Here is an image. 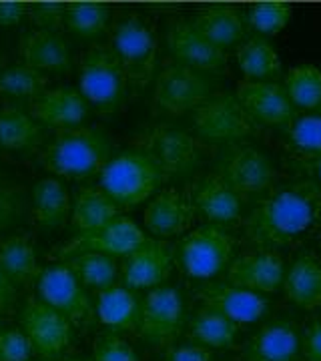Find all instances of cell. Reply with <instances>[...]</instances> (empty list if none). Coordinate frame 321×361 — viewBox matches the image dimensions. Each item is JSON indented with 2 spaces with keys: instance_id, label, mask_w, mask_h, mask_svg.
I'll list each match as a JSON object with an SVG mask.
<instances>
[{
  "instance_id": "cell-25",
  "label": "cell",
  "mask_w": 321,
  "mask_h": 361,
  "mask_svg": "<svg viewBox=\"0 0 321 361\" xmlns=\"http://www.w3.org/2000/svg\"><path fill=\"white\" fill-rule=\"evenodd\" d=\"M283 293L289 303L305 311L321 310V257L301 251L285 271Z\"/></svg>"
},
{
  "instance_id": "cell-44",
  "label": "cell",
  "mask_w": 321,
  "mask_h": 361,
  "mask_svg": "<svg viewBox=\"0 0 321 361\" xmlns=\"http://www.w3.org/2000/svg\"><path fill=\"white\" fill-rule=\"evenodd\" d=\"M303 361H321V315L313 317L301 334Z\"/></svg>"
},
{
  "instance_id": "cell-45",
  "label": "cell",
  "mask_w": 321,
  "mask_h": 361,
  "mask_svg": "<svg viewBox=\"0 0 321 361\" xmlns=\"http://www.w3.org/2000/svg\"><path fill=\"white\" fill-rule=\"evenodd\" d=\"M163 361H213L211 349L201 345H169L163 353Z\"/></svg>"
},
{
  "instance_id": "cell-33",
  "label": "cell",
  "mask_w": 321,
  "mask_h": 361,
  "mask_svg": "<svg viewBox=\"0 0 321 361\" xmlns=\"http://www.w3.org/2000/svg\"><path fill=\"white\" fill-rule=\"evenodd\" d=\"M245 80H273L281 75V59L269 40L253 37L241 42L235 51Z\"/></svg>"
},
{
  "instance_id": "cell-23",
  "label": "cell",
  "mask_w": 321,
  "mask_h": 361,
  "mask_svg": "<svg viewBox=\"0 0 321 361\" xmlns=\"http://www.w3.org/2000/svg\"><path fill=\"white\" fill-rule=\"evenodd\" d=\"M90 104L80 94V90L73 87H56L47 89L39 99L30 103V115L52 129H73L80 127L89 116Z\"/></svg>"
},
{
  "instance_id": "cell-12",
  "label": "cell",
  "mask_w": 321,
  "mask_h": 361,
  "mask_svg": "<svg viewBox=\"0 0 321 361\" xmlns=\"http://www.w3.org/2000/svg\"><path fill=\"white\" fill-rule=\"evenodd\" d=\"M20 325L30 339L35 353L47 361L56 360L68 348L73 337L71 322L40 299L26 301L20 311Z\"/></svg>"
},
{
  "instance_id": "cell-11",
  "label": "cell",
  "mask_w": 321,
  "mask_h": 361,
  "mask_svg": "<svg viewBox=\"0 0 321 361\" xmlns=\"http://www.w3.org/2000/svg\"><path fill=\"white\" fill-rule=\"evenodd\" d=\"M187 307L179 287L161 285L143 297L139 336L155 348H169L185 329Z\"/></svg>"
},
{
  "instance_id": "cell-42",
  "label": "cell",
  "mask_w": 321,
  "mask_h": 361,
  "mask_svg": "<svg viewBox=\"0 0 321 361\" xmlns=\"http://www.w3.org/2000/svg\"><path fill=\"white\" fill-rule=\"evenodd\" d=\"M35 349L23 329H0V361H28Z\"/></svg>"
},
{
  "instance_id": "cell-5",
  "label": "cell",
  "mask_w": 321,
  "mask_h": 361,
  "mask_svg": "<svg viewBox=\"0 0 321 361\" xmlns=\"http://www.w3.org/2000/svg\"><path fill=\"white\" fill-rule=\"evenodd\" d=\"M78 87L87 103L101 115L113 116L125 106L128 80L111 47H92L83 52Z\"/></svg>"
},
{
  "instance_id": "cell-46",
  "label": "cell",
  "mask_w": 321,
  "mask_h": 361,
  "mask_svg": "<svg viewBox=\"0 0 321 361\" xmlns=\"http://www.w3.org/2000/svg\"><path fill=\"white\" fill-rule=\"evenodd\" d=\"M30 4L26 2H0V28L18 26L28 16Z\"/></svg>"
},
{
  "instance_id": "cell-37",
  "label": "cell",
  "mask_w": 321,
  "mask_h": 361,
  "mask_svg": "<svg viewBox=\"0 0 321 361\" xmlns=\"http://www.w3.org/2000/svg\"><path fill=\"white\" fill-rule=\"evenodd\" d=\"M283 87L297 111H320L321 109V68L313 65H297L287 75Z\"/></svg>"
},
{
  "instance_id": "cell-48",
  "label": "cell",
  "mask_w": 321,
  "mask_h": 361,
  "mask_svg": "<svg viewBox=\"0 0 321 361\" xmlns=\"http://www.w3.org/2000/svg\"><path fill=\"white\" fill-rule=\"evenodd\" d=\"M299 169L303 173H308V179H313L315 183L321 185V159H315V161H305V163H297Z\"/></svg>"
},
{
  "instance_id": "cell-31",
  "label": "cell",
  "mask_w": 321,
  "mask_h": 361,
  "mask_svg": "<svg viewBox=\"0 0 321 361\" xmlns=\"http://www.w3.org/2000/svg\"><path fill=\"white\" fill-rule=\"evenodd\" d=\"M42 141L40 123L20 106L0 109V147L18 153H32Z\"/></svg>"
},
{
  "instance_id": "cell-14",
  "label": "cell",
  "mask_w": 321,
  "mask_h": 361,
  "mask_svg": "<svg viewBox=\"0 0 321 361\" xmlns=\"http://www.w3.org/2000/svg\"><path fill=\"white\" fill-rule=\"evenodd\" d=\"M235 94L255 125L287 129L299 115L285 87L275 80H241Z\"/></svg>"
},
{
  "instance_id": "cell-9",
  "label": "cell",
  "mask_w": 321,
  "mask_h": 361,
  "mask_svg": "<svg viewBox=\"0 0 321 361\" xmlns=\"http://www.w3.org/2000/svg\"><path fill=\"white\" fill-rule=\"evenodd\" d=\"M193 127L199 141L215 142L219 147L245 141L257 129L231 90H215L207 97L193 111Z\"/></svg>"
},
{
  "instance_id": "cell-50",
  "label": "cell",
  "mask_w": 321,
  "mask_h": 361,
  "mask_svg": "<svg viewBox=\"0 0 321 361\" xmlns=\"http://www.w3.org/2000/svg\"><path fill=\"white\" fill-rule=\"evenodd\" d=\"M2 63H4V61H2V52H0V75H2Z\"/></svg>"
},
{
  "instance_id": "cell-4",
  "label": "cell",
  "mask_w": 321,
  "mask_h": 361,
  "mask_svg": "<svg viewBox=\"0 0 321 361\" xmlns=\"http://www.w3.org/2000/svg\"><path fill=\"white\" fill-rule=\"evenodd\" d=\"M99 177L101 189L115 201L119 209L141 205L167 180L153 159L139 149H128L111 157Z\"/></svg>"
},
{
  "instance_id": "cell-1",
  "label": "cell",
  "mask_w": 321,
  "mask_h": 361,
  "mask_svg": "<svg viewBox=\"0 0 321 361\" xmlns=\"http://www.w3.org/2000/svg\"><path fill=\"white\" fill-rule=\"evenodd\" d=\"M245 239L253 249H296L321 237V185L297 179L261 195L243 221Z\"/></svg>"
},
{
  "instance_id": "cell-10",
  "label": "cell",
  "mask_w": 321,
  "mask_h": 361,
  "mask_svg": "<svg viewBox=\"0 0 321 361\" xmlns=\"http://www.w3.org/2000/svg\"><path fill=\"white\" fill-rule=\"evenodd\" d=\"M215 90L217 89L211 85L205 73L179 65L175 61L165 63L155 78V115L181 116L193 113Z\"/></svg>"
},
{
  "instance_id": "cell-41",
  "label": "cell",
  "mask_w": 321,
  "mask_h": 361,
  "mask_svg": "<svg viewBox=\"0 0 321 361\" xmlns=\"http://www.w3.org/2000/svg\"><path fill=\"white\" fill-rule=\"evenodd\" d=\"M25 209V195L23 189L11 183V180H0V233L6 231L16 219L23 215Z\"/></svg>"
},
{
  "instance_id": "cell-22",
  "label": "cell",
  "mask_w": 321,
  "mask_h": 361,
  "mask_svg": "<svg viewBox=\"0 0 321 361\" xmlns=\"http://www.w3.org/2000/svg\"><path fill=\"white\" fill-rule=\"evenodd\" d=\"M245 361H299L301 331L293 319L277 317L261 325L243 349Z\"/></svg>"
},
{
  "instance_id": "cell-8",
  "label": "cell",
  "mask_w": 321,
  "mask_h": 361,
  "mask_svg": "<svg viewBox=\"0 0 321 361\" xmlns=\"http://www.w3.org/2000/svg\"><path fill=\"white\" fill-rule=\"evenodd\" d=\"M235 247L237 239L225 227L205 223L181 239L175 261L191 279L209 281L227 271L235 259Z\"/></svg>"
},
{
  "instance_id": "cell-15",
  "label": "cell",
  "mask_w": 321,
  "mask_h": 361,
  "mask_svg": "<svg viewBox=\"0 0 321 361\" xmlns=\"http://www.w3.org/2000/svg\"><path fill=\"white\" fill-rule=\"evenodd\" d=\"M285 271V259L279 251L251 249L233 259L225 271V281L245 291L267 297L283 287Z\"/></svg>"
},
{
  "instance_id": "cell-7",
  "label": "cell",
  "mask_w": 321,
  "mask_h": 361,
  "mask_svg": "<svg viewBox=\"0 0 321 361\" xmlns=\"http://www.w3.org/2000/svg\"><path fill=\"white\" fill-rule=\"evenodd\" d=\"M135 147L149 155L163 171L165 179L195 173L203 159V145L189 130L159 123L143 129L135 137Z\"/></svg>"
},
{
  "instance_id": "cell-27",
  "label": "cell",
  "mask_w": 321,
  "mask_h": 361,
  "mask_svg": "<svg viewBox=\"0 0 321 361\" xmlns=\"http://www.w3.org/2000/svg\"><path fill=\"white\" fill-rule=\"evenodd\" d=\"M143 299L135 289L125 285H113L99 291L97 295V313L103 325L113 334L119 331H137L141 322Z\"/></svg>"
},
{
  "instance_id": "cell-19",
  "label": "cell",
  "mask_w": 321,
  "mask_h": 361,
  "mask_svg": "<svg viewBox=\"0 0 321 361\" xmlns=\"http://www.w3.org/2000/svg\"><path fill=\"white\" fill-rule=\"evenodd\" d=\"M197 217L219 227H229L241 219L243 199L233 191L217 173H209L191 183L187 189Z\"/></svg>"
},
{
  "instance_id": "cell-35",
  "label": "cell",
  "mask_w": 321,
  "mask_h": 361,
  "mask_svg": "<svg viewBox=\"0 0 321 361\" xmlns=\"http://www.w3.org/2000/svg\"><path fill=\"white\" fill-rule=\"evenodd\" d=\"M113 14L103 2H68L64 4V28L78 39H99L111 30Z\"/></svg>"
},
{
  "instance_id": "cell-24",
  "label": "cell",
  "mask_w": 321,
  "mask_h": 361,
  "mask_svg": "<svg viewBox=\"0 0 321 361\" xmlns=\"http://www.w3.org/2000/svg\"><path fill=\"white\" fill-rule=\"evenodd\" d=\"M18 52L23 63L40 73L49 75H66L73 68V54L71 44L66 42L61 32H49L32 28L23 35Z\"/></svg>"
},
{
  "instance_id": "cell-36",
  "label": "cell",
  "mask_w": 321,
  "mask_h": 361,
  "mask_svg": "<svg viewBox=\"0 0 321 361\" xmlns=\"http://www.w3.org/2000/svg\"><path fill=\"white\" fill-rule=\"evenodd\" d=\"M64 263L77 275L80 283L97 291L116 285V277L121 273L116 257L104 253H78L73 259H66Z\"/></svg>"
},
{
  "instance_id": "cell-16",
  "label": "cell",
  "mask_w": 321,
  "mask_h": 361,
  "mask_svg": "<svg viewBox=\"0 0 321 361\" xmlns=\"http://www.w3.org/2000/svg\"><path fill=\"white\" fill-rule=\"evenodd\" d=\"M37 289L40 301L63 313L68 322H85L92 315V305L85 285L78 281V277L66 263L42 267L37 279Z\"/></svg>"
},
{
  "instance_id": "cell-39",
  "label": "cell",
  "mask_w": 321,
  "mask_h": 361,
  "mask_svg": "<svg viewBox=\"0 0 321 361\" xmlns=\"http://www.w3.org/2000/svg\"><path fill=\"white\" fill-rule=\"evenodd\" d=\"M293 8L287 2H259L249 8L247 26H251L259 37L279 35L291 20Z\"/></svg>"
},
{
  "instance_id": "cell-43",
  "label": "cell",
  "mask_w": 321,
  "mask_h": 361,
  "mask_svg": "<svg viewBox=\"0 0 321 361\" xmlns=\"http://www.w3.org/2000/svg\"><path fill=\"white\" fill-rule=\"evenodd\" d=\"M28 18L39 30L61 32L64 28V4L61 2H40L30 4Z\"/></svg>"
},
{
  "instance_id": "cell-47",
  "label": "cell",
  "mask_w": 321,
  "mask_h": 361,
  "mask_svg": "<svg viewBox=\"0 0 321 361\" xmlns=\"http://www.w3.org/2000/svg\"><path fill=\"white\" fill-rule=\"evenodd\" d=\"M16 301V287L11 283V279L0 269V311L11 310Z\"/></svg>"
},
{
  "instance_id": "cell-29",
  "label": "cell",
  "mask_w": 321,
  "mask_h": 361,
  "mask_svg": "<svg viewBox=\"0 0 321 361\" xmlns=\"http://www.w3.org/2000/svg\"><path fill=\"white\" fill-rule=\"evenodd\" d=\"M71 213V195L56 177L40 179L32 189V219L40 231H56Z\"/></svg>"
},
{
  "instance_id": "cell-26",
  "label": "cell",
  "mask_w": 321,
  "mask_h": 361,
  "mask_svg": "<svg viewBox=\"0 0 321 361\" xmlns=\"http://www.w3.org/2000/svg\"><path fill=\"white\" fill-rule=\"evenodd\" d=\"M197 30L221 51L239 47L247 35V16L233 4H209L191 18Z\"/></svg>"
},
{
  "instance_id": "cell-34",
  "label": "cell",
  "mask_w": 321,
  "mask_h": 361,
  "mask_svg": "<svg viewBox=\"0 0 321 361\" xmlns=\"http://www.w3.org/2000/svg\"><path fill=\"white\" fill-rule=\"evenodd\" d=\"M285 130V147L297 163L321 159V109L297 115Z\"/></svg>"
},
{
  "instance_id": "cell-18",
  "label": "cell",
  "mask_w": 321,
  "mask_h": 361,
  "mask_svg": "<svg viewBox=\"0 0 321 361\" xmlns=\"http://www.w3.org/2000/svg\"><path fill=\"white\" fill-rule=\"evenodd\" d=\"M195 299L201 301L203 307L217 311L239 327L259 322L269 310L267 297L239 289L227 281H207L195 287Z\"/></svg>"
},
{
  "instance_id": "cell-6",
  "label": "cell",
  "mask_w": 321,
  "mask_h": 361,
  "mask_svg": "<svg viewBox=\"0 0 321 361\" xmlns=\"http://www.w3.org/2000/svg\"><path fill=\"white\" fill-rule=\"evenodd\" d=\"M215 173L241 199L261 197L275 187L277 169L271 157L247 141L219 147Z\"/></svg>"
},
{
  "instance_id": "cell-13",
  "label": "cell",
  "mask_w": 321,
  "mask_h": 361,
  "mask_svg": "<svg viewBox=\"0 0 321 361\" xmlns=\"http://www.w3.org/2000/svg\"><path fill=\"white\" fill-rule=\"evenodd\" d=\"M147 239L149 237L135 221L128 219L125 215H119L97 231L77 235L63 249L54 251V255L59 259H66L73 253L78 255V253L90 251V253H104L111 257H127L128 253H133L137 247H141Z\"/></svg>"
},
{
  "instance_id": "cell-38",
  "label": "cell",
  "mask_w": 321,
  "mask_h": 361,
  "mask_svg": "<svg viewBox=\"0 0 321 361\" xmlns=\"http://www.w3.org/2000/svg\"><path fill=\"white\" fill-rule=\"evenodd\" d=\"M49 75L28 65H14L0 75V94L13 99H39L47 90Z\"/></svg>"
},
{
  "instance_id": "cell-30",
  "label": "cell",
  "mask_w": 321,
  "mask_h": 361,
  "mask_svg": "<svg viewBox=\"0 0 321 361\" xmlns=\"http://www.w3.org/2000/svg\"><path fill=\"white\" fill-rule=\"evenodd\" d=\"M121 209L115 201L104 193L101 189V185H87L80 187L75 195V203H73V225L78 231V235L83 233H92L97 229L104 227L109 221H113L119 217Z\"/></svg>"
},
{
  "instance_id": "cell-21",
  "label": "cell",
  "mask_w": 321,
  "mask_h": 361,
  "mask_svg": "<svg viewBox=\"0 0 321 361\" xmlns=\"http://www.w3.org/2000/svg\"><path fill=\"white\" fill-rule=\"evenodd\" d=\"M197 219V211L193 207L191 197L187 191H181L175 187L161 189L149 201L145 209V227L153 233L155 237L167 239L187 233Z\"/></svg>"
},
{
  "instance_id": "cell-17",
  "label": "cell",
  "mask_w": 321,
  "mask_h": 361,
  "mask_svg": "<svg viewBox=\"0 0 321 361\" xmlns=\"http://www.w3.org/2000/svg\"><path fill=\"white\" fill-rule=\"evenodd\" d=\"M167 47L175 63L199 73H221L227 68V52L207 40L193 25V20L187 18H173L169 23Z\"/></svg>"
},
{
  "instance_id": "cell-2",
  "label": "cell",
  "mask_w": 321,
  "mask_h": 361,
  "mask_svg": "<svg viewBox=\"0 0 321 361\" xmlns=\"http://www.w3.org/2000/svg\"><path fill=\"white\" fill-rule=\"evenodd\" d=\"M111 139L101 127L80 125L56 130L40 153V165L56 179H90L103 173L111 161Z\"/></svg>"
},
{
  "instance_id": "cell-28",
  "label": "cell",
  "mask_w": 321,
  "mask_h": 361,
  "mask_svg": "<svg viewBox=\"0 0 321 361\" xmlns=\"http://www.w3.org/2000/svg\"><path fill=\"white\" fill-rule=\"evenodd\" d=\"M0 269L14 287H30L40 275L35 239L28 233H16L0 241Z\"/></svg>"
},
{
  "instance_id": "cell-49",
  "label": "cell",
  "mask_w": 321,
  "mask_h": 361,
  "mask_svg": "<svg viewBox=\"0 0 321 361\" xmlns=\"http://www.w3.org/2000/svg\"><path fill=\"white\" fill-rule=\"evenodd\" d=\"M64 361H92V360H85V357H71V360H64Z\"/></svg>"
},
{
  "instance_id": "cell-40",
  "label": "cell",
  "mask_w": 321,
  "mask_h": 361,
  "mask_svg": "<svg viewBox=\"0 0 321 361\" xmlns=\"http://www.w3.org/2000/svg\"><path fill=\"white\" fill-rule=\"evenodd\" d=\"M92 361H139V357L127 339L113 331H104L92 343Z\"/></svg>"
},
{
  "instance_id": "cell-20",
  "label": "cell",
  "mask_w": 321,
  "mask_h": 361,
  "mask_svg": "<svg viewBox=\"0 0 321 361\" xmlns=\"http://www.w3.org/2000/svg\"><path fill=\"white\" fill-rule=\"evenodd\" d=\"M175 265V251L165 241L147 239L121 261V279L128 289H155L165 285Z\"/></svg>"
},
{
  "instance_id": "cell-32",
  "label": "cell",
  "mask_w": 321,
  "mask_h": 361,
  "mask_svg": "<svg viewBox=\"0 0 321 361\" xmlns=\"http://www.w3.org/2000/svg\"><path fill=\"white\" fill-rule=\"evenodd\" d=\"M239 325L213 310L201 307L187 322V337L195 345L207 349H227L235 345Z\"/></svg>"
},
{
  "instance_id": "cell-3",
  "label": "cell",
  "mask_w": 321,
  "mask_h": 361,
  "mask_svg": "<svg viewBox=\"0 0 321 361\" xmlns=\"http://www.w3.org/2000/svg\"><path fill=\"white\" fill-rule=\"evenodd\" d=\"M111 51L115 52L128 80L131 94H141L153 80L159 54L155 25L139 13L119 14L111 25Z\"/></svg>"
}]
</instances>
